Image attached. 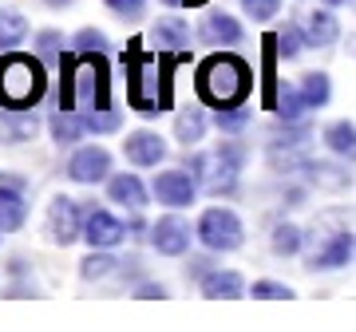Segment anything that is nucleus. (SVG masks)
<instances>
[{"mask_svg": "<svg viewBox=\"0 0 356 332\" xmlns=\"http://www.w3.org/2000/svg\"><path fill=\"white\" fill-rule=\"evenodd\" d=\"M254 88V76H250V64L238 60V56H210L202 67H198V95H202L210 107H238L245 103Z\"/></svg>", "mask_w": 356, "mask_h": 332, "instance_id": "1", "label": "nucleus"}, {"mask_svg": "<svg viewBox=\"0 0 356 332\" xmlns=\"http://www.w3.org/2000/svg\"><path fill=\"white\" fill-rule=\"evenodd\" d=\"M48 91V72L44 60L24 56V51H8L0 60V107H13V111H28L36 107Z\"/></svg>", "mask_w": 356, "mask_h": 332, "instance_id": "2", "label": "nucleus"}, {"mask_svg": "<svg viewBox=\"0 0 356 332\" xmlns=\"http://www.w3.org/2000/svg\"><path fill=\"white\" fill-rule=\"evenodd\" d=\"M356 257V230L341 214H325L313 226V249H309V269L313 273H329L344 269Z\"/></svg>", "mask_w": 356, "mask_h": 332, "instance_id": "3", "label": "nucleus"}, {"mask_svg": "<svg viewBox=\"0 0 356 332\" xmlns=\"http://www.w3.org/2000/svg\"><path fill=\"white\" fill-rule=\"evenodd\" d=\"M242 163H245L242 147H238V142H222V147H214L210 154L191 158L186 170H191L210 194H229L234 186H238V170H242Z\"/></svg>", "mask_w": 356, "mask_h": 332, "instance_id": "4", "label": "nucleus"}, {"mask_svg": "<svg viewBox=\"0 0 356 332\" xmlns=\"http://www.w3.org/2000/svg\"><path fill=\"white\" fill-rule=\"evenodd\" d=\"M198 238H202L206 249H218V254H229V249H238L242 245V222H238V214L234 210H222V206H214V210H206L202 217H198Z\"/></svg>", "mask_w": 356, "mask_h": 332, "instance_id": "5", "label": "nucleus"}, {"mask_svg": "<svg viewBox=\"0 0 356 332\" xmlns=\"http://www.w3.org/2000/svg\"><path fill=\"white\" fill-rule=\"evenodd\" d=\"M48 238L56 245H72L76 238H83V217L72 198H56L48 206Z\"/></svg>", "mask_w": 356, "mask_h": 332, "instance_id": "6", "label": "nucleus"}, {"mask_svg": "<svg viewBox=\"0 0 356 332\" xmlns=\"http://www.w3.org/2000/svg\"><path fill=\"white\" fill-rule=\"evenodd\" d=\"M107 170H111V154L103 151V147H83V151L72 154V163H67V179L83 182V186H95V182L107 179Z\"/></svg>", "mask_w": 356, "mask_h": 332, "instance_id": "7", "label": "nucleus"}, {"mask_svg": "<svg viewBox=\"0 0 356 332\" xmlns=\"http://www.w3.org/2000/svg\"><path fill=\"white\" fill-rule=\"evenodd\" d=\"M83 238H88L91 249H111V245H119L127 238V226L119 217H111L107 210H88V217H83Z\"/></svg>", "mask_w": 356, "mask_h": 332, "instance_id": "8", "label": "nucleus"}, {"mask_svg": "<svg viewBox=\"0 0 356 332\" xmlns=\"http://www.w3.org/2000/svg\"><path fill=\"white\" fill-rule=\"evenodd\" d=\"M194 190H198V179L186 174V170H163V174L154 179V198L166 202V206H191Z\"/></svg>", "mask_w": 356, "mask_h": 332, "instance_id": "9", "label": "nucleus"}, {"mask_svg": "<svg viewBox=\"0 0 356 332\" xmlns=\"http://www.w3.org/2000/svg\"><path fill=\"white\" fill-rule=\"evenodd\" d=\"M151 242L159 254L166 257H182L191 249V226L182 217H159V226L151 230Z\"/></svg>", "mask_w": 356, "mask_h": 332, "instance_id": "10", "label": "nucleus"}, {"mask_svg": "<svg viewBox=\"0 0 356 332\" xmlns=\"http://www.w3.org/2000/svg\"><path fill=\"white\" fill-rule=\"evenodd\" d=\"M123 154H127V163L135 166H159L166 154V142L154 135V131H135L123 139Z\"/></svg>", "mask_w": 356, "mask_h": 332, "instance_id": "11", "label": "nucleus"}, {"mask_svg": "<svg viewBox=\"0 0 356 332\" xmlns=\"http://www.w3.org/2000/svg\"><path fill=\"white\" fill-rule=\"evenodd\" d=\"M242 277L234 273V269H210L202 277V293L214 297V301H234V297H242Z\"/></svg>", "mask_w": 356, "mask_h": 332, "instance_id": "12", "label": "nucleus"}, {"mask_svg": "<svg viewBox=\"0 0 356 332\" xmlns=\"http://www.w3.org/2000/svg\"><path fill=\"white\" fill-rule=\"evenodd\" d=\"M325 147H329L332 154L348 158V163H356V123H348V119L329 123V127H325Z\"/></svg>", "mask_w": 356, "mask_h": 332, "instance_id": "13", "label": "nucleus"}, {"mask_svg": "<svg viewBox=\"0 0 356 332\" xmlns=\"http://www.w3.org/2000/svg\"><path fill=\"white\" fill-rule=\"evenodd\" d=\"M107 194H111V202L127 206V210H143L147 206V190H143V182L135 174H119V179L107 182Z\"/></svg>", "mask_w": 356, "mask_h": 332, "instance_id": "14", "label": "nucleus"}, {"mask_svg": "<svg viewBox=\"0 0 356 332\" xmlns=\"http://www.w3.org/2000/svg\"><path fill=\"white\" fill-rule=\"evenodd\" d=\"M309 44H317V48H329V44H337V36H341V24H337V16L325 13V8H317V13H309Z\"/></svg>", "mask_w": 356, "mask_h": 332, "instance_id": "15", "label": "nucleus"}, {"mask_svg": "<svg viewBox=\"0 0 356 332\" xmlns=\"http://www.w3.org/2000/svg\"><path fill=\"white\" fill-rule=\"evenodd\" d=\"M151 36H154V44H159L163 51H178V48H186V44H191V28L182 24V20H175V16H166V20L154 24Z\"/></svg>", "mask_w": 356, "mask_h": 332, "instance_id": "16", "label": "nucleus"}, {"mask_svg": "<svg viewBox=\"0 0 356 332\" xmlns=\"http://www.w3.org/2000/svg\"><path fill=\"white\" fill-rule=\"evenodd\" d=\"M28 217V202L13 186H0V230H20Z\"/></svg>", "mask_w": 356, "mask_h": 332, "instance_id": "17", "label": "nucleus"}, {"mask_svg": "<svg viewBox=\"0 0 356 332\" xmlns=\"http://www.w3.org/2000/svg\"><path fill=\"white\" fill-rule=\"evenodd\" d=\"M202 32H206V40H214V44H238V40H242V24L226 13H210Z\"/></svg>", "mask_w": 356, "mask_h": 332, "instance_id": "18", "label": "nucleus"}, {"mask_svg": "<svg viewBox=\"0 0 356 332\" xmlns=\"http://www.w3.org/2000/svg\"><path fill=\"white\" fill-rule=\"evenodd\" d=\"M202 135H206V115L198 107H186V111L175 119V139L182 142V147H194Z\"/></svg>", "mask_w": 356, "mask_h": 332, "instance_id": "19", "label": "nucleus"}, {"mask_svg": "<svg viewBox=\"0 0 356 332\" xmlns=\"http://www.w3.org/2000/svg\"><path fill=\"white\" fill-rule=\"evenodd\" d=\"M305 107H309V103H305V95H301V88H289V83L277 91V103H273V111H277L285 123H297Z\"/></svg>", "mask_w": 356, "mask_h": 332, "instance_id": "20", "label": "nucleus"}, {"mask_svg": "<svg viewBox=\"0 0 356 332\" xmlns=\"http://www.w3.org/2000/svg\"><path fill=\"white\" fill-rule=\"evenodd\" d=\"M83 131H88V123L79 115H72V111H60V115H51V135H56V142H76L83 139Z\"/></svg>", "mask_w": 356, "mask_h": 332, "instance_id": "21", "label": "nucleus"}, {"mask_svg": "<svg viewBox=\"0 0 356 332\" xmlns=\"http://www.w3.org/2000/svg\"><path fill=\"white\" fill-rule=\"evenodd\" d=\"M301 95H305L309 107H325V103H329V95H332L329 76H325V72H309V76L301 79Z\"/></svg>", "mask_w": 356, "mask_h": 332, "instance_id": "22", "label": "nucleus"}, {"mask_svg": "<svg viewBox=\"0 0 356 332\" xmlns=\"http://www.w3.org/2000/svg\"><path fill=\"white\" fill-rule=\"evenodd\" d=\"M28 36V20L20 13H0V48H13Z\"/></svg>", "mask_w": 356, "mask_h": 332, "instance_id": "23", "label": "nucleus"}, {"mask_svg": "<svg viewBox=\"0 0 356 332\" xmlns=\"http://www.w3.org/2000/svg\"><path fill=\"white\" fill-rule=\"evenodd\" d=\"M309 44V32H301L297 24H285L281 28V36H277V48L285 60H293V56H301V48Z\"/></svg>", "mask_w": 356, "mask_h": 332, "instance_id": "24", "label": "nucleus"}, {"mask_svg": "<svg viewBox=\"0 0 356 332\" xmlns=\"http://www.w3.org/2000/svg\"><path fill=\"white\" fill-rule=\"evenodd\" d=\"M83 123H88V131H95V135H103V131H119V111H111V107H88Z\"/></svg>", "mask_w": 356, "mask_h": 332, "instance_id": "25", "label": "nucleus"}, {"mask_svg": "<svg viewBox=\"0 0 356 332\" xmlns=\"http://www.w3.org/2000/svg\"><path fill=\"white\" fill-rule=\"evenodd\" d=\"M301 242H305V238H301V230H297V226H277V230H273V254H281V257L297 254V249H301Z\"/></svg>", "mask_w": 356, "mask_h": 332, "instance_id": "26", "label": "nucleus"}, {"mask_svg": "<svg viewBox=\"0 0 356 332\" xmlns=\"http://www.w3.org/2000/svg\"><path fill=\"white\" fill-rule=\"evenodd\" d=\"M119 265L115 257H107V254H91V257H83V265H79V273L88 277V281H99V277H107L111 269Z\"/></svg>", "mask_w": 356, "mask_h": 332, "instance_id": "27", "label": "nucleus"}, {"mask_svg": "<svg viewBox=\"0 0 356 332\" xmlns=\"http://www.w3.org/2000/svg\"><path fill=\"white\" fill-rule=\"evenodd\" d=\"M245 119H250V111L238 103V107H222V111L214 115V123H218V131H242Z\"/></svg>", "mask_w": 356, "mask_h": 332, "instance_id": "28", "label": "nucleus"}, {"mask_svg": "<svg viewBox=\"0 0 356 332\" xmlns=\"http://www.w3.org/2000/svg\"><path fill=\"white\" fill-rule=\"evenodd\" d=\"M254 297H261V301H289L293 289H289V285H281V281H257L254 285Z\"/></svg>", "mask_w": 356, "mask_h": 332, "instance_id": "29", "label": "nucleus"}, {"mask_svg": "<svg viewBox=\"0 0 356 332\" xmlns=\"http://www.w3.org/2000/svg\"><path fill=\"white\" fill-rule=\"evenodd\" d=\"M309 170H313V182H321V186H344V182H348V174L337 170V166L317 163V166H309Z\"/></svg>", "mask_w": 356, "mask_h": 332, "instance_id": "30", "label": "nucleus"}, {"mask_svg": "<svg viewBox=\"0 0 356 332\" xmlns=\"http://www.w3.org/2000/svg\"><path fill=\"white\" fill-rule=\"evenodd\" d=\"M60 44H64V36H60V32H40V36H36V48H40V56H44V60L64 56V48H60Z\"/></svg>", "mask_w": 356, "mask_h": 332, "instance_id": "31", "label": "nucleus"}, {"mask_svg": "<svg viewBox=\"0 0 356 332\" xmlns=\"http://www.w3.org/2000/svg\"><path fill=\"white\" fill-rule=\"evenodd\" d=\"M76 51H107V36L95 32V28H83L76 36Z\"/></svg>", "mask_w": 356, "mask_h": 332, "instance_id": "32", "label": "nucleus"}, {"mask_svg": "<svg viewBox=\"0 0 356 332\" xmlns=\"http://www.w3.org/2000/svg\"><path fill=\"white\" fill-rule=\"evenodd\" d=\"M242 4L254 20H269L273 13H281V0H242Z\"/></svg>", "mask_w": 356, "mask_h": 332, "instance_id": "33", "label": "nucleus"}, {"mask_svg": "<svg viewBox=\"0 0 356 332\" xmlns=\"http://www.w3.org/2000/svg\"><path fill=\"white\" fill-rule=\"evenodd\" d=\"M107 8L119 16H139L143 13V0H107Z\"/></svg>", "mask_w": 356, "mask_h": 332, "instance_id": "34", "label": "nucleus"}, {"mask_svg": "<svg viewBox=\"0 0 356 332\" xmlns=\"http://www.w3.org/2000/svg\"><path fill=\"white\" fill-rule=\"evenodd\" d=\"M139 297H147V301H151V297H166V289L163 285H139Z\"/></svg>", "mask_w": 356, "mask_h": 332, "instance_id": "35", "label": "nucleus"}, {"mask_svg": "<svg viewBox=\"0 0 356 332\" xmlns=\"http://www.w3.org/2000/svg\"><path fill=\"white\" fill-rule=\"evenodd\" d=\"M210 265H214V261H206V257H202V261H191V273H194V277H206Z\"/></svg>", "mask_w": 356, "mask_h": 332, "instance_id": "36", "label": "nucleus"}, {"mask_svg": "<svg viewBox=\"0 0 356 332\" xmlns=\"http://www.w3.org/2000/svg\"><path fill=\"white\" fill-rule=\"evenodd\" d=\"M166 4H202V0H166Z\"/></svg>", "mask_w": 356, "mask_h": 332, "instance_id": "37", "label": "nucleus"}]
</instances>
